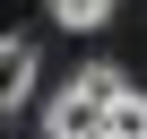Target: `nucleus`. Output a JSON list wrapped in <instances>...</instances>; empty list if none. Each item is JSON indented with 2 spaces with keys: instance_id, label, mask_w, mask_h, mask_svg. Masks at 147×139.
I'll use <instances>...</instances> for the list:
<instances>
[{
  "instance_id": "obj_1",
  "label": "nucleus",
  "mask_w": 147,
  "mask_h": 139,
  "mask_svg": "<svg viewBox=\"0 0 147 139\" xmlns=\"http://www.w3.org/2000/svg\"><path fill=\"white\" fill-rule=\"evenodd\" d=\"M121 87H130V78H121L113 61H87L78 78L43 104V130H52V139H104V104H113Z\"/></svg>"
},
{
  "instance_id": "obj_2",
  "label": "nucleus",
  "mask_w": 147,
  "mask_h": 139,
  "mask_svg": "<svg viewBox=\"0 0 147 139\" xmlns=\"http://www.w3.org/2000/svg\"><path fill=\"white\" fill-rule=\"evenodd\" d=\"M26 96H35V44L0 35V113H26Z\"/></svg>"
},
{
  "instance_id": "obj_3",
  "label": "nucleus",
  "mask_w": 147,
  "mask_h": 139,
  "mask_svg": "<svg viewBox=\"0 0 147 139\" xmlns=\"http://www.w3.org/2000/svg\"><path fill=\"white\" fill-rule=\"evenodd\" d=\"M104 139H147V96H138V87H121V96L104 104Z\"/></svg>"
},
{
  "instance_id": "obj_4",
  "label": "nucleus",
  "mask_w": 147,
  "mask_h": 139,
  "mask_svg": "<svg viewBox=\"0 0 147 139\" xmlns=\"http://www.w3.org/2000/svg\"><path fill=\"white\" fill-rule=\"evenodd\" d=\"M113 9H121V0H52V26H69V35H95Z\"/></svg>"
}]
</instances>
